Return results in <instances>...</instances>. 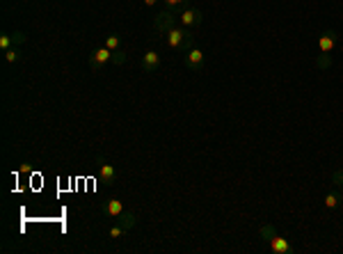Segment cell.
<instances>
[{
  "instance_id": "cell-1",
  "label": "cell",
  "mask_w": 343,
  "mask_h": 254,
  "mask_svg": "<svg viewBox=\"0 0 343 254\" xmlns=\"http://www.w3.org/2000/svg\"><path fill=\"white\" fill-rule=\"evenodd\" d=\"M167 44L169 48H176V51H190L195 46V33L190 28H183V25H176L167 33Z\"/></svg>"
},
{
  "instance_id": "cell-2",
  "label": "cell",
  "mask_w": 343,
  "mask_h": 254,
  "mask_svg": "<svg viewBox=\"0 0 343 254\" xmlns=\"http://www.w3.org/2000/svg\"><path fill=\"white\" fill-rule=\"evenodd\" d=\"M201 21H204V14H201V10H197V7H183L181 12H178V25H183V28H199Z\"/></svg>"
},
{
  "instance_id": "cell-3",
  "label": "cell",
  "mask_w": 343,
  "mask_h": 254,
  "mask_svg": "<svg viewBox=\"0 0 343 254\" xmlns=\"http://www.w3.org/2000/svg\"><path fill=\"white\" fill-rule=\"evenodd\" d=\"M108 62H112V51H110L108 46H99V48H94L91 51V55H89V65H91V69L94 71H101Z\"/></svg>"
},
{
  "instance_id": "cell-4",
  "label": "cell",
  "mask_w": 343,
  "mask_h": 254,
  "mask_svg": "<svg viewBox=\"0 0 343 254\" xmlns=\"http://www.w3.org/2000/svg\"><path fill=\"white\" fill-rule=\"evenodd\" d=\"M96 165H99V181L105 185H112L114 179H117V170L114 165H110L103 156H96Z\"/></svg>"
},
{
  "instance_id": "cell-5",
  "label": "cell",
  "mask_w": 343,
  "mask_h": 254,
  "mask_svg": "<svg viewBox=\"0 0 343 254\" xmlns=\"http://www.w3.org/2000/svg\"><path fill=\"white\" fill-rule=\"evenodd\" d=\"M153 28L158 30V33H165V35H167L172 28H176V19H174V14H172L169 10H165V12H160V14H155Z\"/></svg>"
},
{
  "instance_id": "cell-6",
  "label": "cell",
  "mask_w": 343,
  "mask_h": 254,
  "mask_svg": "<svg viewBox=\"0 0 343 254\" xmlns=\"http://www.w3.org/2000/svg\"><path fill=\"white\" fill-rule=\"evenodd\" d=\"M336 44H338V35L334 33V30H325V33L320 35V39H318L320 53H327V55L336 48Z\"/></svg>"
},
{
  "instance_id": "cell-7",
  "label": "cell",
  "mask_w": 343,
  "mask_h": 254,
  "mask_svg": "<svg viewBox=\"0 0 343 254\" xmlns=\"http://www.w3.org/2000/svg\"><path fill=\"white\" fill-rule=\"evenodd\" d=\"M185 67L190 71H201L204 69V53L199 48H190L185 55Z\"/></svg>"
},
{
  "instance_id": "cell-8",
  "label": "cell",
  "mask_w": 343,
  "mask_h": 254,
  "mask_svg": "<svg viewBox=\"0 0 343 254\" xmlns=\"http://www.w3.org/2000/svg\"><path fill=\"white\" fill-rule=\"evenodd\" d=\"M101 211L108 217H119L123 213V202H119V199H105V202L101 204Z\"/></svg>"
},
{
  "instance_id": "cell-9",
  "label": "cell",
  "mask_w": 343,
  "mask_h": 254,
  "mask_svg": "<svg viewBox=\"0 0 343 254\" xmlns=\"http://www.w3.org/2000/svg\"><path fill=\"white\" fill-rule=\"evenodd\" d=\"M142 67H144V71H149V74L158 71L160 69V55L155 51H146L144 55H142Z\"/></svg>"
},
{
  "instance_id": "cell-10",
  "label": "cell",
  "mask_w": 343,
  "mask_h": 254,
  "mask_svg": "<svg viewBox=\"0 0 343 254\" xmlns=\"http://www.w3.org/2000/svg\"><path fill=\"white\" fill-rule=\"evenodd\" d=\"M270 249H272L274 254H293V245L288 243L284 236H279V234L270 240Z\"/></svg>"
},
{
  "instance_id": "cell-11",
  "label": "cell",
  "mask_w": 343,
  "mask_h": 254,
  "mask_svg": "<svg viewBox=\"0 0 343 254\" xmlns=\"http://www.w3.org/2000/svg\"><path fill=\"white\" fill-rule=\"evenodd\" d=\"M135 222H137V217L133 211H123L121 215H119V225L123 227V231H131L133 227H135Z\"/></svg>"
},
{
  "instance_id": "cell-12",
  "label": "cell",
  "mask_w": 343,
  "mask_h": 254,
  "mask_svg": "<svg viewBox=\"0 0 343 254\" xmlns=\"http://www.w3.org/2000/svg\"><path fill=\"white\" fill-rule=\"evenodd\" d=\"M3 55H5V62H7L9 67H12V65H16V62H21V60H23V53H21V48H18V46L9 48V51H7V53H3Z\"/></svg>"
},
{
  "instance_id": "cell-13",
  "label": "cell",
  "mask_w": 343,
  "mask_h": 254,
  "mask_svg": "<svg viewBox=\"0 0 343 254\" xmlns=\"http://www.w3.org/2000/svg\"><path fill=\"white\" fill-rule=\"evenodd\" d=\"M341 202H343V195L341 193H327V195H325V208H329V211H332V208H336Z\"/></svg>"
},
{
  "instance_id": "cell-14",
  "label": "cell",
  "mask_w": 343,
  "mask_h": 254,
  "mask_svg": "<svg viewBox=\"0 0 343 254\" xmlns=\"http://www.w3.org/2000/svg\"><path fill=\"white\" fill-rule=\"evenodd\" d=\"M259 236L265 240V243H270V240H272L274 236H277V229H274V225H261Z\"/></svg>"
},
{
  "instance_id": "cell-15",
  "label": "cell",
  "mask_w": 343,
  "mask_h": 254,
  "mask_svg": "<svg viewBox=\"0 0 343 254\" xmlns=\"http://www.w3.org/2000/svg\"><path fill=\"white\" fill-rule=\"evenodd\" d=\"M105 46H108L110 51H119V48H121V37H119L117 33H110L108 37H105Z\"/></svg>"
},
{
  "instance_id": "cell-16",
  "label": "cell",
  "mask_w": 343,
  "mask_h": 254,
  "mask_svg": "<svg viewBox=\"0 0 343 254\" xmlns=\"http://www.w3.org/2000/svg\"><path fill=\"white\" fill-rule=\"evenodd\" d=\"M9 48H14V39H12V35L0 33V51H3V53H7Z\"/></svg>"
},
{
  "instance_id": "cell-17",
  "label": "cell",
  "mask_w": 343,
  "mask_h": 254,
  "mask_svg": "<svg viewBox=\"0 0 343 254\" xmlns=\"http://www.w3.org/2000/svg\"><path fill=\"white\" fill-rule=\"evenodd\" d=\"M188 3H190V0H165V5H167V10H169V12H178V10H183V7H188Z\"/></svg>"
},
{
  "instance_id": "cell-18",
  "label": "cell",
  "mask_w": 343,
  "mask_h": 254,
  "mask_svg": "<svg viewBox=\"0 0 343 254\" xmlns=\"http://www.w3.org/2000/svg\"><path fill=\"white\" fill-rule=\"evenodd\" d=\"M316 67H318V69H329V67H332V57H329L327 53H320L318 60H316Z\"/></svg>"
},
{
  "instance_id": "cell-19",
  "label": "cell",
  "mask_w": 343,
  "mask_h": 254,
  "mask_svg": "<svg viewBox=\"0 0 343 254\" xmlns=\"http://www.w3.org/2000/svg\"><path fill=\"white\" fill-rule=\"evenodd\" d=\"M332 183L336 185L338 193L343 195V170H336V172H334V174H332Z\"/></svg>"
},
{
  "instance_id": "cell-20",
  "label": "cell",
  "mask_w": 343,
  "mask_h": 254,
  "mask_svg": "<svg viewBox=\"0 0 343 254\" xmlns=\"http://www.w3.org/2000/svg\"><path fill=\"white\" fill-rule=\"evenodd\" d=\"M126 234V231H123V227L121 225H114L112 229L108 231V238H112V240H117V238H121V236Z\"/></svg>"
},
{
  "instance_id": "cell-21",
  "label": "cell",
  "mask_w": 343,
  "mask_h": 254,
  "mask_svg": "<svg viewBox=\"0 0 343 254\" xmlns=\"http://www.w3.org/2000/svg\"><path fill=\"white\" fill-rule=\"evenodd\" d=\"M126 62V53L119 48V51H112V65H123Z\"/></svg>"
},
{
  "instance_id": "cell-22",
  "label": "cell",
  "mask_w": 343,
  "mask_h": 254,
  "mask_svg": "<svg viewBox=\"0 0 343 254\" xmlns=\"http://www.w3.org/2000/svg\"><path fill=\"white\" fill-rule=\"evenodd\" d=\"M12 39H14V46H21V44H25V33H23V30H16V33L12 35Z\"/></svg>"
},
{
  "instance_id": "cell-23",
  "label": "cell",
  "mask_w": 343,
  "mask_h": 254,
  "mask_svg": "<svg viewBox=\"0 0 343 254\" xmlns=\"http://www.w3.org/2000/svg\"><path fill=\"white\" fill-rule=\"evenodd\" d=\"M142 3H144V5H146V7H153V5H155V3H158V0H142Z\"/></svg>"
}]
</instances>
